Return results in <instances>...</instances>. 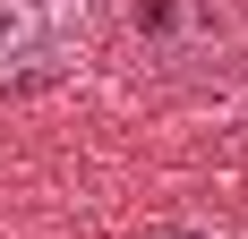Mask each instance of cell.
I'll use <instances>...</instances> for the list:
<instances>
[{"instance_id":"1","label":"cell","mask_w":248,"mask_h":239,"mask_svg":"<svg viewBox=\"0 0 248 239\" xmlns=\"http://www.w3.org/2000/svg\"><path fill=\"white\" fill-rule=\"evenodd\" d=\"M128 43H137V60H154V69L214 77V69H231L240 26H231L223 0H128Z\"/></svg>"},{"instance_id":"3","label":"cell","mask_w":248,"mask_h":239,"mask_svg":"<svg viewBox=\"0 0 248 239\" xmlns=\"http://www.w3.org/2000/svg\"><path fill=\"white\" fill-rule=\"evenodd\" d=\"M154 239H248V231H231V222H163Z\"/></svg>"},{"instance_id":"2","label":"cell","mask_w":248,"mask_h":239,"mask_svg":"<svg viewBox=\"0 0 248 239\" xmlns=\"http://www.w3.org/2000/svg\"><path fill=\"white\" fill-rule=\"evenodd\" d=\"M77 9L69 0H0V86H34L60 69Z\"/></svg>"}]
</instances>
